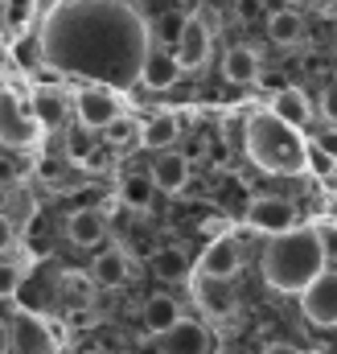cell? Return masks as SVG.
Wrapping results in <instances>:
<instances>
[{
  "label": "cell",
  "instance_id": "1",
  "mask_svg": "<svg viewBox=\"0 0 337 354\" xmlns=\"http://www.w3.org/2000/svg\"><path fill=\"white\" fill-rule=\"evenodd\" d=\"M148 50L153 33L128 0H58L41 21V62L70 79L132 87Z\"/></svg>",
  "mask_w": 337,
  "mask_h": 354
},
{
  "label": "cell",
  "instance_id": "2",
  "mask_svg": "<svg viewBox=\"0 0 337 354\" xmlns=\"http://www.w3.org/2000/svg\"><path fill=\"white\" fill-rule=\"evenodd\" d=\"M329 264L321 227H292L284 235H271L263 248V284L276 292H305Z\"/></svg>",
  "mask_w": 337,
  "mask_h": 354
},
{
  "label": "cell",
  "instance_id": "3",
  "mask_svg": "<svg viewBox=\"0 0 337 354\" xmlns=\"http://www.w3.org/2000/svg\"><path fill=\"white\" fill-rule=\"evenodd\" d=\"M247 157L263 174L292 177L309 169V140L276 111H255L247 120Z\"/></svg>",
  "mask_w": 337,
  "mask_h": 354
},
{
  "label": "cell",
  "instance_id": "4",
  "mask_svg": "<svg viewBox=\"0 0 337 354\" xmlns=\"http://www.w3.org/2000/svg\"><path fill=\"white\" fill-rule=\"evenodd\" d=\"M12 354H62V342H58V326L21 309L12 317Z\"/></svg>",
  "mask_w": 337,
  "mask_h": 354
},
{
  "label": "cell",
  "instance_id": "5",
  "mask_svg": "<svg viewBox=\"0 0 337 354\" xmlns=\"http://www.w3.org/2000/svg\"><path fill=\"white\" fill-rule=\"evenodd\" d=\"M247 227L263 231V235H284V231L296 227V206L280 194H259L247 206Z\"/></svg>",
  "mask_w": 337,
  "mask_h": 354
},
{
  "label": "cell",
  "instance_id": "6",
  "mask_svg": "<svg viewBox=\"0 0 337 354\" xmlns=\"http://www.w3.org/2000/svg\"><path fill=\"white\" fill-rule=\"evenodd\" d=\"M300 309H305V317L313 322V326H337V272L334 268H325L305 292H300Z\"/></svg>",
  "mask_w": 337,
  "mask_h": 354
},
{
  "label": "cell",
  "instance_id": "7",
  "mask_svg": "<svg viewBox=\"0 0 337 354\" xmlns=\"http://www.w3.org/2000/svg\"><path fill=\"white\" fill-rule=\"evenodd\" d=\"M75 111H79V124H83L86 132H103L107 124H115V120L124 115V111H119V99H115L111 91H103V87L79 91Z\"/></svg>",
  "mask_w": 337,
  "mask_h": 354
},
{
  "label": "cell",
  "instance_id": "8",
  "mask_svg": "<svg viewBox=\"0 0 337 354\" xmlns=\"http://www.w3.org/2000/svg\"><path fill=\"white\" fill-rule=\"evenodd\" d=\"M37 120L8 95V91H0V145H8V149H25L33 136H37Z\"/></svg>",
  "mask_w": 337,
  "mask_h": 354
},
{
  "label": "cell",
  "instance_id": "9",
  "mask_svg": "<svg viewBox=\"0 0 337 354\" xmlns=\"http://www.w3.org/2000/svg\"><path fill=\"white\" fill-rule=\"evenodd\" d=\"M173 54H177L181 71H202L210 58V25L202 17H185V29L173 41Z\"/></svg>",
  "mask_w": 337,
  "mask_h": 354
},
{
  "label": "cell",
  "instance_id": "10",
  "mask_svg": "<svg viewBox=\"0 0 337 354\" xmlns=\"http://www.w3.org/2000/svg\"><path fill=\"white\" fill-rule=\"evenodd\" d=\"M193 297L210 317H231L235 313V280H227V276L198 272L193 276Z\"/></svg>",
  "mask_w": 337,
  "mask_h": 354
},
{
  "label": "cell",
  "instance_id": "11",
  "mask_svg": "<svg viewBox=\"0 0 337 354\" xmlns=\"http://www.w3.org/2000/svg\"><path fill=\"white\" fill-rule=\"evenodd\" d=\"M239 264H243V248H239V239H235V235H214V239L206 243L202 260H198V272H210V276H227V280H235V276H239Z\"/></svg>",
  "mask_w": 337,
  "mask_h": 354
},
{
  "label": "cell",
  "instance_id": "12",
  "mask_svg": "<svg viewBox=\"0 0 337 354\" xmlns=\"http://www.w3.org/2000/svg\"><path fill=\"white\" fill-rule=\"evenodd\" d=\"M181 75H185V71H181L177 54L153 41V50H148V58H144V71H140V83H144L148 91H168Z\"/></svg>",
  "mask_w": 337,
  "mask_h": 354
},
{
  "label": "cell",
  "instance_id": "13",
  "mask_svg": "<svg viewBox=\"0 0 337 354\" xmlns=\"http://www.w3.org/2000/svg\"><path fill=\"white\" fill-rule=\"evenodd\" d=\"M66 235L75 248H99V239L107 235V214L95 210V206H83L66 218Z\"/></svg>",
  "mask_w": 337,
  "mask_h": 354
},
{
  "label": "cell",
  "instance_id": "14",
  "mask_svg": "<svg viewBox=\"0 0 337 354\" xmlns=\"http://www.w3.org/2000/svg\"><path fill=\"white\" fill-rule=\"evenodd\" d=\"M206 351H210V330L202 322L181 317L165 334V354H206Z\"/></svg>",
  "mask_w": 337,
  "mask_h": 354
},
{
  "label": "cell",
  "instance_id": "15",
  "mask_svg": "<svg viewBox=\"0 0 337 354\" xmlns=\"http://www.w3.org/2000/svg\"><path fill=\"white\" fill-rule=\"evenodd\" d=\"M153 198H157V177H153V169H132V174H124V181H119V202H124L128 210H148Z\"/></svg>",
  "mask_w": 337,
  "mask_h": 354
},
{
  "label": "cell",
  "instance_id": "16",
  "mask_svg": "<svg viewBox=\"0 0 337 354\" xmlns=\"http://www.w3.org/2000/svg\"><path fill=\"white\" fill-rule=\"evenodd\" d=\"M222 75H227V83H235V87L259 83V54H255L251 46H231L227 58H222Z\"/></svg>",
  "mask_w": 337,
  "mask_h": 354
},
{
  "label": "cell",
  "instance_id": "17",
  "mask_svg": "<svg viewBox=\"0 0 337 354\" xmlns=\"http://www.w3.org/2000/svg\"><path fill=\"white\" fill-rule=\"evenodd\" d=\"M271 111H276L280 120H288L292 128H305V124L313 120V103H309V95L300 87H280L271 95Z\"/></svg>",
  "mask_w": 337,
  "mask_h": 354
},
{
  "label": "cell",
  "instance_id": "18",
  "mask_svg": "<svg viewBox=\"0 0 337 354\" xmlns=\"http://www.w3.org/2000/svg\"><path fill=\"white\" fill-rule=\"evenodd\" d=\"M153 177H157V189H165V194H181L185 181H189V157L165 149V153L157 157V165H153Z\"/></svg>",
  "mask_w": 337,
  "mask_h": 354
},
{
  "label": "cell",
  "instance_id": "19",
  "mask_svg": "<svg viewBox=\"0 0 337 354\" xmlns=\"http://www.w3.org/2000/svg\"><path fill=\"white\" fill-rule=\"evenodd\" d=\"M33 120L46 132H62L66 128V99L54 87H37L33 91Z\"/></svg>",
  "mask_w": 337,
  "mask_h": 354
},
{
  "label": "cell",
  "instance_id": "20",
  "mask_svg": "<svg viewBox=\"0 0 337 354\" xmlns=\"http://www.w3.org/2000/svg\"><path fill=\"white\" fill-rule=\"evenodd\" d=\"M90 276H95V284H99V288H119V284L132 276V260H128L119 248L99 252V260L90 264Z\"/></svg>",
  "mask_w": 337,
  "mask_h": 354
},
{
  "label": "cell",
  "instance_id": "21",
  "mask_svg": "<svg viewBox=\"0 0 337 354\" xmlns=\"http://www.w3.org/2000/svg\"><path fill=\"white\" fill-rule=\"evenodd\" d=\"M177 322H181V309H177V301H173L168 292H157V297H148V301H144V326H148L153 334H161V338H165Z\"/></svg>",
  "mask_w": 337,
  "mask_h": 354
},
{
  "label": "cell",
  "instance_id": "22",
  "mask_svg": "<svg viewBox=\"0 0 337 354\" xmlns=\"http://www.w3.org/2000/svg\"><path fill=\"white\" fill-rule=\"evenodd\" d=\"M177 136H181V120H177V115H157V120L144 124L140 149H148V153H165V149L177 145Z\"/></svg>",
  "mask_w": 337,
  "mask_h": 354
},
{
  "label": "cell",
  "instance_id": "23",
  "mask_svg": "<svg viewBox=\"0 0 337 354\" xmlns=\"http://www.w3.org/2000/svg\"><path fill=\"white\" fill-rule=\"evenodd\" d=\"M300 33H305V21H300L292 8H280V12L267 17V37H271L276 46H296Z\"/></svg>",
  "mask_w": 337,
  "mask_h": 354
},
{
  "label": "cell",
  "instance_id": "24",
  "mask_svg": "<svg viewBox=\"0 0 337 354\" xmlns=\"http://www.w3.org/2000/svg\"><path fill=\"white\" fill-rule=\"evenodd\" d=\"M95 288H99V284H95V276H90V272H86V276H83V272H66V276L58 280V292H62V301H66V305H75V309L90 305Z\"/></svg>",
  "mask_w": 337,
  "mask_h": 354
},
{
  "label": "cell",
  "instance_id": "25",
  "mask_svg": "<svg viewBox=\"0 0 337 354\" xmlns=\"http://www.w3.org/2000/svg\"><path fill=\"white\" fill-rule=\"evenodd\" d=\"M140 136H144V124H136L132 115H119L115 124L103 128V140L111 149H132V145H140Z\"/></svg>",
  "mask_w": 337,
  "mask_h": 354
},
{
  "label": "cell",
  "instance_id": "26",
  "mask_svg": "<svg viewBox=\"0 0 337 354\" xmlns=\"http://www.w3.org/2000/svg\"><path fill=\"white\" fill-rule=\"evenodd\" d=\"M153 268H157L161 280H185V276H189V256H185L181 248H161V252L153 256Z\"/></svg>",
  "mask_w": 337,
  "mask_h": 354
},
{
  "label": "cell",
  "instance_id": "27",
  "mask_svg": "<svg viewBox=\"0 0 337 354\" xmlns=\"http://www.w3.org/2000/svg\"><path fill=\"white\" fill-rule=\"evenodd\" d=\"M33 4H37V0H4V25L21 33V29L33 21Z\"/></svg>",
  "mask_w": 337,
  "mask_h": 354
},
{
  "label": "cell",
  "instance_id": "28",
  "mask_svg": "<svg viewBox=\"0 0 337 354\" xmlns=\"http://www.w3.org/2000/svg\"><path fill=\"white\" fill-rule=\"evenodd\" d=\"M309 169L329 181V177H337V157H334V153H325L317 140H309Z\"/></svg>",
  "mask_w": 337,
  "mask_h": 354
},
{
  "label": "cell",
  "instance_id": "29",
  "mask_svg": "<svg viewBox=\"0 0 337 354\" xmlns=\"http://www.w3.org/2000/svg\"><path fill=\"white\" fill-rule=\"evenodd\" d=\"M17 288H21V268L17 264H0V301L17 297Z\"/></svg>",
  "mask_w": 337,
  "mask_h": 354
},
{
  "label": "cell",
  "instance_id": "30",
  "mask_svg": "<svg viewBox=\"0 0 337 354\" xmlns=\"http://www.w3.org/2000/svg\"><path fill=\"white\" fill-rule=\"evenodd\" d=\"M17 58H21V66H33L37 58H46V54H41V37H37L33 46H29V37H21V41H17Z\"/></svg>",
  "mask_w": 337,
  "mask_h": 354
},
{
  "label": "cell",
  "instance_id": "31",
  "mask_svg": "<svg viewBox=\"0 0 337 354\" xmlns=\"http://www.w3.org/2000/svg\"><path fill=\"white\" fill-rule=\"evenodd\" d=\"M321 111H325L329 124H337V79L325 83V91H321Z\"/></svg>",
  "mask_w": 337,
  "mask_h": 354
},
{
  "label": "cell",
  "instance_id": "32",
  "mask_svg": "<svg viewBox=\"0 0 337 354\" xmlns=\"http://www.w3.org/2000/svg\"><path fill=\"white\" fill-rule=\"evenodd\" d=\"M70 157H75V161H90V136L70 132Z\"/></svg>",
  "mask_w": 337,
  "mask_h": 354
},
{
  "label": "cell",
  "instance_id": "33",
  "mask_svg": "<svg viewBox=\"0 0 337 354\" xmlns=\"http://www.w3.org/2000/svg\"><path fill=\"white\" fill-rule=\"evenodd\" d=\"M317 145H321L325 153H334V157H337V124H334V128H329V124L321 128V136H317Z\"/></svg>",
  "mask_w": 337,
  "mask_h": 354
},
{
  "label": "cell",
  "instance_id": "34",
  "mask_svg": "<svg viewBox=\"0 0 337 354\" xmlns=\"http://www.w3.org/2000/svg\"><path fill=\"white\" fill-rule=\"evenodd\" d=\"M321 243H325V256L337 260V227H321Z\"/></svg>",
  "mask_w": 337,
  "mask_h": 354
},
{
  "label": "cell",
  "instance_id": "35",
  "mask_svg": "<svg viewBox=\"0 0 337 354\" xmlns=\"http://www.w3.org/2000/svg\"><path fill=\"white\" fill-rule=\"evenodd\" d=\"M0 354H12V322H0Z\"/></svg>",
  "mask_w": 337,
  "mask_h": 354
},
{
  "label": "cell",
  "instance_id": "36",
  "mask_svg": "<svg viewBox=\"0 0 337 354\" xmlns=\"http://www.w3.org/2000/svg\"><path fill=\"white\" fill-rule=\"evenodd\" d=\"M17 177H21V169H17L12 161H4V157H0V181H4V185H12Z\"/></svg>",
  "mask_w": 337,
  "mask_h": 354
},
{
  "label": "cell",
  "instance_id": "37",
  "mask_svg": "<svg viewBox=\"0 0 337 354\" xmlns=\"http://www.w3.org/2000/svg\"><path fill=\"white\" fill-rule=\"evenodd\" d=\"M8 243H12V223L0 214V252H8Z\"/></svg>",
  "mask_w": 337,
  "mask_h": 354
},
{
  "label": "cell",
  "instance_id": "38",
  "mask_svg": "<svg viewBox=\"0 0 337 354\" xmlns=\"http://www.w3.org/2000/svg\"><path fill=\"white\" fill-rule=\"evenodd\" d=\"M239 17H243V21H251V17H255V0H243V4H239Z\"/></svg>",
  "mask_w": 337,
  "mask_h": 354
},
{
  "label": "cell",
  "instance_id": "39",
  "mask_svg": "<svg viewBox=\"0 0 337 354\" xmlns=\"http://www.w3.org/2000/svg\"><path fill=\"white\" fill-rule=\"evenodd\" d=\"M313 4H317L321 12H329V8H337V0H313Z\"/></svg>",
  "mask_w": 337,
  "mask_h": 354
},
{
  "label": "cell",
  "instance_id": "40",
  "mask_svg": "<svg viewBox=\"0 0 337 354\" xmlns=\"http://www.w3.org/2000/svg\"><path fill=\"white\" fill-rule=\"evenodd\" d=\"M329 50H334V58H337V29H334V37H329Z\"/></svg>",
  "mask_w": 337,
  "mask_h": 354
},
{
  "label": "cell",
  "instance_id": "41",
  "mask_svg": "<svg viewBox=\"0 0 337 354\" xmlns=\"http://www.w3.org/2000/svg\"><path fill=\"white\" fill-rule=\"evenodd\" d=\"M267 354H292V351H284V346H271V351H267Z\"/></svg>",
  "mask_w": 337,
  "mask_h": 354
},
{
  "label": "cell",
  "instance_id": "42",
  "mask_svg": "<svg viewBox=\"0 0 337 354\" xmlns=\"http://www.w3.org/2000/svg\"><path fill=\"white\" fill-rule=\"evenodd\" d=\"M0 206H4V181H0Z\"/></svg>",
  "mask_w": 337,
  "mask_h": 354
},
{
  "label": "cell",
  "instance_id": "43",
  "mask_svg": "<svg viewBox=\"0 0 337 354\" xmlns=\"http://www.w3.org/2000/svg\"><path fill=\"white\" fill-rule=\"evenodd\" d=\"M235 354H251V351H235Z\"/></svg>",
  "mask_w": 337,
  "mask_h": 354
}]
</instances>
